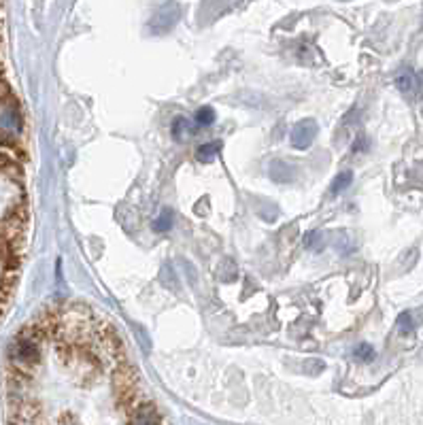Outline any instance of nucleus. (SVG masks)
Wrapping results in <instances>:
<instances>
[{
  "instance_id": "obj_1",
  "label": "nucleus",
  "mask_w": 423,
  "mask_h": 425,
  "mask_svg": "<svg viewBox=\"0 0 423 425\" xmlns=\"http://www.w3.org/2000/svg\"><path fill=\"white\" fill-rule=\"evenodd\" d=\"M317 136V123L313 119H305L291 130V145L296 149H307L311 147L313 138Z\"/></svg>"
},
{
  "instance_id": "obj_2",
  "label": "nucleus",
  "mask_w": 423,
  "mask_h": 425,
  "mask_svg": "<svg viewBox=\"0 0 423 425\" xmlns=\"http://www.w3.org/2000/svg\"><path fill=\"white\" fill-rule=\"evenodd\" d=\"M270 177L279 183H291L296 179V168L283 162H272L270 166Z\"/></svg>"
},
{
  "instance_id": "obj_3",
  "label": "nucleus",
  "mask_w": 423,
  "mask_h": 425,
  "mask_svg": "<svg viewBox=\"0 0 423 425\" xmlns=\"http://www.w3.org/2000/svg\"><path fill=\"white\" fill-rule=\"evenodd\" d=\"M395 85L400 92L404 94H411L415 87H417V77H415V72L411 68H402L400 72L395 74Z\"/></svg>"
},
{
  "instance_id": "obj_4",
  "label": "nucleus",
  "mask_w": 423,
  "mask_h": 425,
  "mask_svg": "<svg viewBox=\"0 0 423 425\" xmlns=\"http://www.w3.org/2000/svg\"><path fill=\"white\" fill-rule=\"evenodd\" d=\"M351 181H353V174H351V170H344V172H340L338 177L332 181V187H330L332 196H336V194H340L342 189H347V187L351 185Z\"/></svg>"
},
{
  "instance_id": "obj_5",
  "label": "nucleus",
  "mask_w": 423,
  "mask_h": 425,
  "mask_svg": "<svg viewBox=\"0 0 423 425\" xmlns=\"http://www.w3.org/2000/svg\"><path fill=\"white\" fill-rule=\"evenodd\" d=\"M196 156H198V160H203V162H213L219 156V145H215V143L200 145V147H198Z\"/></svg>"
},
{
  "instance_id": "obj_6",
  "label": "nucleus",
  "mask_w": 423,
  "mask_h": 425,
  "mask_svg": "<svg viewBox=\"0 0 423 425\" xmlns=\"http://www.w3.org/2000/svg\"><path fill=\"white\" fill-rule=\"evenodd\" d=\"M194 128L189 126V121L185 117H175V121H172V136L175 138H183L185 134H192Z\"/></svg>"
},
{
  "instance_id": "obj_7",
  "label": "nucleus",
  "mask_w": 423,
  "mask_h": 425,
  "mask_svg": "<svg viewBox=\"0 0 423 425\" xmlns=\"http://www.w3.org/2000/svg\"><path fill=\"white\" fill-rule=\"evenodd\" d=\"M196 126H203V128H207V126H211V123L215 121V111L211 109V107H203V109H198L196 111Z\"/></svg>"
},
{
  "instance_id": "obj_8",
  "label": "nucleus",
  "mask_w": 423,
  "mask_h": 425,
  "mask_svg": "<svg viewBox=\"0 0 423 425\" xmlns=\"http://www.w3.org/2000/svg\"><path fill=\"white\" fill-rule=\"evenodd\" d=\"M170 228H172V211L166 209V211L154 221V230H156V232H168Z\"/></svg>"
},
{
  "instance_id": "obj_9",
  "label": "nucleus",
  "mask_w": 423,
  "mask_h": 425,
  "mask_svg": "<svg viewBox=\"0 0 423 425\" xmlns=\"http://www.w3.org/2000/svg\"><path fill=\"white\" fill-rule=\"evenodd\" d=\"M355 357L362 360V362H370L372 357H375V349H372L368 342H362V344L355 349Z\"/></svg>"
},
{
  "instance_id": "obj_10",
  "label": "nucleus",
  "mask_w": 423,
  "mask_h": 425,
  "mask_svg": "<svg viewBox=\"0 0 423 425\" xmlns=\"http://www.w3.org/2000/svg\"><path fill=\"white\" fill-rule=\"evenodd\" d=\"M400 332H402V334H411V332H413V319H411L409 313H404V315L400 317Z\"/></svg>"
},
{
  "instance_id": "obj_11",
  "label": "nucleus",
  "mask_w": 423,
  "mask_h": 425,
  "mask_svg": "<svg viewBox=\"0 0 423 425\" xmlns=\"http://www.w3.org/2000/svg\"><path fill=\"white\" fill-rule=\"evenodd\" d=\"M362 149H366V141H364V136H360V138L355 141V145H353V152H362Z\"/></svg>"
}]
</instances>
